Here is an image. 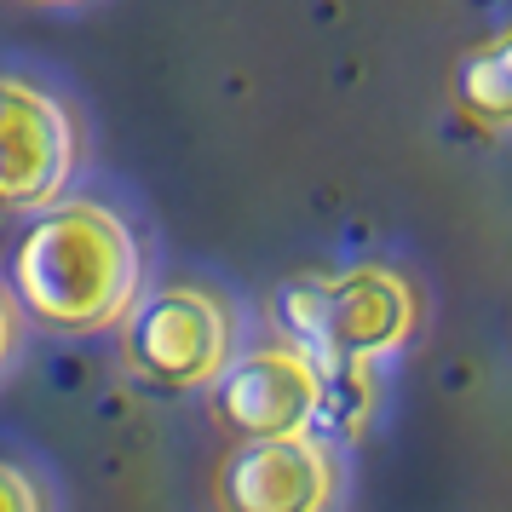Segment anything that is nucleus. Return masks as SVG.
<instances>
[{
  "mask_svg": "<svg viewBox=\"0 0 512 512\" xmlns=\"http://www.w3.org/2000/svg\"><path fill=\"white\" fill-rule=\"evenodd\" d=\"M12 340H18V323H12V305L0 300V363L12 357Z\"/></svg>",
  "mask_w": 512,
  "mask_h": 512,
  "instance_id": "nucleus-9",
  "label": "nucleus"
},
{
  "mask_svg": "<svg viewBox=\"0 0 512 512\" xmlns=\"http://www.w3.org/2000/svg\"><path fill=\"white\" fill-rule=\"evenodd\" d=\"M116 328H121L127 369L139 380H150V386H162V392H202V386H213L236 346L231 305L213 288H196V282H173V288L139 294Z\"/></svg>",
  "mask_w": 512,
  "mask_h": 512,
  "instance_id": "nucleus-3",
  "label": "nucleus"
},
{
  "mask_svg": "<svg viewBox=\"0 0 512 512\" xmlns=\"http://www.w3.org/2000/svg\"><path fill=\"white\" fill-rule=\"evenodd\" d=\"M213 415L236 438H294L323 420V369L300 346H259L213 380Z\"/></svg>",
  "mask_w": 512,
  "mask_h": 512,
  "instance_id": "nucleus-4",
  "label": "nucleus"
},
{
  "mask_svg": "<svg viewBox=\"0 0 512 512\" xmlns=\"http://www.w3.org/2000/svg\"><path fill=\"white\" fill-rule=\"evenodd\" d=\"M455 98L472 121L484 127H512V29L489 35L461 58L455 70Z\"/></svg>",
  "mask_w": 512,
  "mask_h": 512,
  "instance_id": "nucleus-7",
  "label": "nucleus"
},
{
  "mask_svg": "<svg viewBox=\"0 0 512 512\" xmlns=\"http://www.w3.org/2000/svg\"><path fill=\"white\" fill-rule=\"evenodd\" d=\"M144 288V254L127 219L98 202H47L12 254V294L41 328H116Z\"/></svg>",
  "mask_w": 512,
  "mask_h": 512,
  "instance_id": "nucleus-1",
  "label": "nucleus"
},
{
  "mask_svg": "<svg viewBox=\"0 0 512 512\" xmlns=\"http://www.w3.org/2000/svg\"><path fill=\"white\" fill-rule=\"evenodd\" d=\"M75 173V121L35 81L0 75V208H47Z\"/></svg>",
  "mask_w": 512,
  "mask_h": 512,
  "instance_id": "nucleus-5",
  "label": "nucleus"
},
{
  "mask_svg": "<svg viewBox=\"0 0 512 512\" xmlns=\"http://www.w3.org/2000/svg\"><path fill=\"white\" fill-rule=\"evenodd\" d=\"M277 323L288 328V346H300L317 369H369L374 357L397 351L415 334V288L380 271H334V277H294L277 300Z\"/></svg>",
  "mask_w": 512,
  "mask_h": 512,
  "instance_id": "nucleus-2",
  "label": "nucleus"
},
{
  "mask_svg": "<svg viewBox=\"0 0 512 512\" xmlns=\"http://www.w3.org/2000/svg\"><path fill=\"white\" fill-rule=\"evenodd\" d=\"M219 512H328L334 507V455L311 432L248 438L219 466Z\"/></svg>",
  "mask_w": 512,
  "mask_h": 512,
  "instance_id": "nucleus-6",
  "label": "nucleus"
},
{
  "mask_svg": "<svg viewBox=\"0 0 512 512\" xmlns=\"http://www.w3.org/2000/svg\"><path fill=\"white\" fill-rule=\"evenodd\" d=\"M29 6H75V0H29Z\"/></svg>",
  "mask_w": 512,
  "mask_h": 512,
  "instance_id": "nucleus-10",
  "label": "nucleus"
},
{
  "mask_svg": "<svg viewBox=\"0 0 512 512\" xmlns=\"http://www.w3.org/2000/svg\"><path fill=\"white\" fill-rule=\"evenodd\" d=\"M0 512H47V495H41V484L29 478L24 466L0 461Z\"/></svg>",
  "mask_w": 512,
  "mask_h": 512,
  "instance_id": "nucleus-8",
  "label": "nucleus"
}]
</instances>
